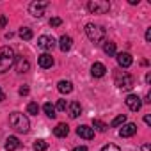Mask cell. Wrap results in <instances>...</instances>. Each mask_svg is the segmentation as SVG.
<instances>
[{
    "instance_id": "obj_1",
    "label": "cell",
    "mask_w": 151,
    "mask_h": 151,
    "mask_svg": "<svg viewBox=\"0 0 151 151\" xmlns=\"http://www.w3.org/2000/svg\"><path fill=\"white\" fill-rule=\"evenodd\" d=\"M9 124L16 130V132H22V133H27L29 128H30V121L27 116H23L22 112H13L9 116Z\"/></svg>"
},
{
    "instance_id": "obj_2",
    "label": "cell",
    "mask_w": 151,
    "mask_h": 151,
    "mask_svg": "<svg viewBox=\"0 0 151 151\" xmlns=\"http://www.w3.org/2000/svg\"><path fill=\"white\" fill-rule=\"evenodd\" d=\"M16 57L11 46H2L0 48V73H6L13 64H14Z\"/></svg>"
},
{
    "instance_id": "obj_3",
    "label": "cell",
    "mask_w": 151,
    "mask_h": 151,
    "mask_svg": "<svg viewBox=\"0 0 151 151\" xmlns=\"http://www.w3.org/2000/svg\"><path fill=\"white\" fill-rule=\"evenodd\" d=\"M86 34L94 45H100L105 39V29L100 27V25H94V23H87L86 25Z\"/></svg>"
},
{
    "instance_id": "obj_4",
    "label": "cell",
    "mask_w": 151,
    "mask_h": 151,
    "mask_svg": "<svg viewBox=\"0 0 151 151\" xmlns=\"http://www.w3.org/2000/svg\"><path fill=\"white\" fill-rule=\"evenodd\" d=\"M87 9L93 14H105V13H109L110 4L107 2V0H89V2H87Z\"/></svg>"
},
{
    "instance_id": "obj_5",
    "label": "cell",
    "mask_w": 151,
    "mask_h": 151,
    "mask_svg": "<svg viewBox=\"0 0 151 151\" xmlns=\"http://www.w3.org/2000/svg\"><path fill=\"white\" fill-rule=\"evenodd\" d=\"M116 86L119 89H132L133 87V77L128 73H117L116 75Z\"/></svg>"
},
{
    "instance_id": "obj_6",
    "label": "cell",
    "mask_w": 151,
    "mask_h": 151,
    "mask_svg": "<svg viewBox=\"0 0 151 151\" xmlns=\"http://www.w3.org/2000/svg\"><path fill=\"white\" fill-rule=\"evenodd\" d=\"M46 7H48V2H45V0H41V2H32V4L29 6V13H30L32 16L39 18V16L45 14V9H46Z\"/></svg>"
},
{
    "instance_id": "obj_7",
    "label": "cell",
    "mask_w": 151,
    "mask_h": 151,
    "mask_svg": "<svg viewBox=\"0 0 151 151\" xmlns=\"http://www.w3.org/2000/svg\"><path fill=\"white\" fill-rule=\"evenodd\" d=\"M124 101H126V107H128L130 110H133V112L140 110V107H142V101H140V98H139L137 94H128Z\"/></svg>"
},
{
    "instance_id": "obj_8",
    "label": "cell",
    "mask_w": 151,
    "mask_h": 151,
    "mask_svg": "<svg viewBox=\"0 0 151 151\" xmlns=\"http://www.w3.org/2000/svg\"><path fill=\"white\" fill-rule=\"evenodd\" d=\"M37 46L43 48V50H52L55 46V39L52 36H39L37 39Z\"/></svg>"
},
{
    "instance_id": "obj_9",
    "label": "cell",
    "mask_w": 151,
    "mask_h": 151,
    "mask_svg": "<svg viewBox=\"0 0 151 151\" xmlns=\"http://www.w3.org/2000/svg\"><path fill=\"white\" fill-rule=\"evenodd\" d=\"M77 133H78V137H82V139H86V140H91V139L94 137V130H93L91 126H87V124L78 126V128H77Z\"/></svg>"
},
{
    "instance_id": "obj_10",
    "label": "cell",
    "mask_w": 151,
    "mask_h": 151,
    "mask_svg": "<svg viewBox=\"0 0 151 151\" xmlns=\"http://www.w3.org/2000/svg\"><path fill=\"white\" fill-rule=\"evenodd\" d=\"M132 62H133V59H132V55H130L128 52H121V53H117V64H119L121 68H130Z\"/></svg>"
},
{
    "instance_id": "obj_11",
    "label": "cell",
    "mask_w": 151,
    "mask_h": 151,
    "mask_svg": "<svg viewBox=\"0 0 151 151\" xmlns=\"http://www.w3.org/2000/svg\"><path fill=\"white\" fill-rule=\"evenodd\" d=\"M137 133V124L135 123H126V124H123V128L119 130V135L121 137H132V135H135Z\"/></svg>"
},
{
    "instance_id": "obj_12",
    "label": "cell",
    "mask_w": 151,
    "mask_h": 151,
    "mask_svg": "<svg viewBox=\"0 0 151 151\" xmlns=\"http://www.w3.org/2000/svg\"><path fill=\"white\" fill-rule=\"evenodd\" d=\"M105 71H107V68H105V64H101V62H94L93 68H91V75H93L94 78H101L103 75H105Z\"/></svg>"
},
{
    "instance_id": "obj_13",
    "label": "cell",
    "mask_w": 151,
    "mask_h": 151,
    "mask_svg": "<svg viewBox=\"0 0 151 151\" xmlns=\"http://www.w3.org/2000/svg\"><path fill=\"white\" fill-rule=\"evenodd\" d=\"M37 62H39V66L41 68H52L53 66V57L50 55V53H41L39 55V59H37Z\"/></svg>"
},
{
    "instance_id": "obj_14",
    "label": "cell",
    "mask_w": 151,
    "mask_h": 151,
    "mask_svg": "<svg viewBox=\"0 0 151 151\" xmlns=\"http://www.w3.org/2000/svg\"><path fill=\"white\" fill-rule=\"evenodd\" d=\"M29 69H30V62L23 57H18L16 59V71L18 73H27Z\"/></svg>"
},
{
    "instance_id": "obj_15",
    "label": "cell",
    "mask_w": 151,
    "mask_h": 151,
    "mask_svg": "<svg viewBox=\"0 0 151 151\" xmlns=\"http://www.w3.org/2000/svg\"><path fill=\"white\" fill-rule=\"evenodd\" d=\"M68 110H69V116L75 119V117H78L80 114H82V107H80V103L78 101H71L69 105H68Z\"/></svg>"
},
{
    "instance_id": "obj_16",
    "label": "cell",
    "mask_w": 151,
    "mask_h": 151,
    "mask_svg": "<svg viewBox=\"0 0 151 151\" xmlns=\"http://www.w3.org/2000/svg\"><path fill=\"white\" fill-rule=\"evenodd\" d=\"M71 46H73V39H71L69 36H62V37L59 39V48H60L62 52H69Z\"/></svg>"
},
{
    "instance_id": "obj_17",
    "label": "cell",
    "mask_w": 151,
    "mask_h": 151,
    "mask_svg": "<svg viewBox=\"0 0 151 151\" xmlns=\"http://www.w3.org/2000/svg\"><path fill=\"white\" fill-rule=\"evenodd\" d=\"M53 133H55V137H66V135L69 133V126H68L66 123H59V124L53 128Z\"/></svg>"
},
{
    "instance_id": "obj_18",
    "label": "cell",
    "mask_w": 151,
    "mask_h": 151,
    "mask_svg": "<svg viewBox=\"0 0 151 151\" xmlns=\"http://www.w3.org/2000/svg\"><path fill=\"white\" fill-rule=\"evenodd\" d=\"M57 89H59L62 94H69V93L73 91V84H71L69 80H60V82L57 84Z\"/></svg>"
},
{
    "instance_id": "obj_19",
    "label": "cell",
    "mask_w": 151,
    "mask_h": 151,
    "mask_svg": "<svg viewBox=\"0 0 151 151\" xmlns=\"http://www.w3.org/2000/svg\"><path fill=\"white\" fill-rule=\"evenodd\" d=\"M18 147H20L18 137H7V140H6V149H7V151H14V149H18Z\"/></svg>"
},
{
    "instance_id": "obj_20",
    "label": "cell",
    "mask_w": 151,
    "mask_h": 151,
    "mask_svg": "<svg viewBox=\"0 0 151 151\" xmlns=\"http://www.w3.org/2000/svg\"><path fill=\"white\" fill-rule=\"evenodd\" d=\"M103 52H105L107 55H114V53H116V43L105 41V43H103Z\"/></svg>"
},
{
    "instance_id": "obj_21",
    "label": "cell",
    "mask_w": 151,
    "mask_h": 151,
    "mask_svg": "<svg viewBox=\"0 0 151 151\" xmlns=\"http://www.w3.org/2000/svg\"><path fill=\"white\" fill-rule=\"evenodd\" d=\"M43 110H45V114H46L48 117H52V119L57 116V114H55L57 110H55V107H53L52 103H45V105H43Z\"/></svg>"
},
{
    "instance_id": "obj_22",
    "label": "cell",
    "mask_w": 151,
    "mask_h": 151,
    "mask_svg": "<svg viewBox=\"0 0 151 151\" xmlns=\"http://www.w3.org/2000/svg\"><path fill=\"white\" fill-rule=\"evenodd\" d=\"M32 36H34V34H32V30H30V29H27V27H22V29H20V37H22V39L30 41V39H32Z\"/></svg>"
},
{
    "instance_id": "obj_23",
    "label": "cell",
    "mask_w": 151,
    "mask_h": 151,
    "mask_svg": "<svg viewBox=\"0 0 151 151\" xmlns=\"http://www.w3.org/2000/svg\"><path fill=\"white\" fill-rule=\"evenodd\" d=\"M126 123V116L124 114H119L117 117H114V121L110 123V126L112 128H117V126H121V124H124Z\"/></svg>"
},
{
    "instance_id": "obj_24",
    "label": "cell",
    "mask_w": 151,
    "mask_h": 151,
    "mask_svg": "<svg viewBox=\"0 0 151 151\" xmlns=\"http://www.w3.org/2000/svg\"><path fill=\"white\" fill-rule=\"evenodd\" d=\"M34 149L36 151H46L48 149V144L43 139H37V140H34Z\"/></svg>"
},
{
    "instance_id": "obj_25",
    "label": "cell",
    "mask_w": 151,
    "mask_h": 151,
    "mask_svg": "<svg viewBox=\"0 0 151 151\" xmlns=\"http://www.w3.org/2000/svg\"><path fill=\"white\" fill-rule=\"evenodd\" d=\"M27 112L32 114V116H37V112H39V105L34 103V101H30V103L27 105Z\"/></svg>"
},
{
    "instance_id": "obj_26",
    "label": "cell",
    "mask_w": 151,
    "mask_h": 151,
    "mask_svg": "<svg viewBox=\"0 0 151 151\" xmlns=\"http://www.w3.org/2000/svg\"><path fill=\"white\" fill-rule=\"evenodd\" d=\"M93 126H94V128H98L100 132H105V130L109 128V126H107L103 121H100V119H94V121H93Z\"/></svg>"
},
{
    "instance_id": "obj_27",
    "label": "cell",
    "mask_w": 151,
    "mask_h": 151,
    "mask_svg": "<svg viewBox=\"0 0 151 151\" xmlns=\"http://www.w3.org/2000/svg\"><path fill=\"white\" fill-rule=\"evenodd\" d=\"M66 109H68L66 100H59V101H57V105H55V110H60V112H62V110H66Z\"/></svg>"
},
{
    "instance_id": "obj_28",
    "label": "cell",
    "mask_w": 151,
    "mask_h": 151,
    "mask_svg": "<svg viewBox=\"0 0 151 151\" xmlns=\"http://www.w3.org/2000/svg\"><path fill=\"white\" fill-rule=\"evenodd\" d=\"M101 151H119V147L116 144H107V146L101 147Z\"/></svg>"
},
{
    "instance_id": "obj_29",
    "label": "cell",
    "mask_w": 151,
    "mask_h": 151,
    "mask_svg": "<svg viewBox=\"0 0 151 151\" xmlns=\"http://www.w3.org/2000/svg\"><path fill=\"white\" fill-rule=\"evenodd\" d=\"M60 23H62V20H60L59 16H55V18H52V20H50V27H59Z\"/></svg>"
},
{
    "instance_id": "obj_30",
    "label": "cell",
    "mask_w": 151,
    "mask_h": 151,
    "mask_svg": "<svg viewBox=\"0 0 151 151\" xmlns=\"http://www.w3.org/2000/svg\"><path fill=\"white\" fill-rule=\"evenodd\" d=\"M20 94H22V96H27V94H29V86H22V87H20Z\"/></svg>"
},
{
    "instance_id": "obj_31",
    "label": "cell",
    "mask_w": 151,
    "mask_h": 151,
    "mask_svg": "<svg viewBox=\"0 0 151 151\" xmlns=\"http://www.w3.org/2000/svg\"><path fill=\"white\" fill-rule=\"evenodd\" d=\"M6 23H7V18H6V16H0V29H4Z\"/></svg>"
},
{
    "instance_id": "obj_32",
    "label": "cell",
    "mask_w": 151,
    "mask_h": 151,
    "mask_svg": "<svg viewBox=\"0 0 151 151\" xmlns=\"http://www.w3.org/2000/svg\"><path fill=\"white\" fill-rule=\"evenodd\" d=\"M144 123H146V124H151V116H149V114L144 116Z\"/></svg>"
},
{
    "instance_id": "obj_33",
    "label": "cell",
    "mask_w": 151,
    "mask_h": 151,
    "mask_svg": "<svg viewBox=\"0 0 151 151\" xmlns=\"http://www.w3.org/2000/svg\"><path fill=\"white\" fill-rule=\"evenodd\" d=\"M73 151H87V147H86V146H77Z\"/></svg>"
},
{
    "instance_id": "obj_34",
    "label": "cell",
    "mask_w": 151,
    "mask_h": 151,
    "mask_svg": "<svg viewBox=\"0 0 151 151\" xmlns=\"http://www.w3.org/2000/svg\"><path fill=\"white\" fill-rule=\"evenodd\" d=\"M149 39H151V29L146 30V41H149Z\"/></svg>"
},
{
    "instance_id": "obj_35",
    "label": "cell",
    "mask_w": 151,
    "mask_h": 151,
    "mask_svg": "<svg viewBox=\"0 0 151 151\" xmlns=\"http://www.w3.org/2000/svg\"><path fill=\"white\" fill-rule=\"evenodd\" d=\"M4 98H6V94H4V91H2V89H0V101H2Z\"/></svg>"
},
{
    "instance_id": "obj_36",
    "label": "cell",
    "mask_w": 151,
    "mask_h": 151,
    "mask_svg": "<svg viewBox=\"0 0 151 151\" xmlns=\"http://www.w3.org/2000/svg\"><path fill=\"white\" fill-rule=\"evenodd\" d=\"M142 151H149V144H146V146L142 147Z\"/></svg>"
}]
</instances>
